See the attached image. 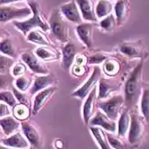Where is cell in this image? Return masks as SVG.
Instances as JSON below:
<instances>
[{
    "label": "cell",
    "instance_id": "obj_7",
    "mask_svg": "<svg viewBox=\"0 0 149 149\" xmlns=\"http://www.w3.org/2000/svg\"><path fill=\"white\" fill-rule=\"evenodd\" d=\"M122 88V82L120 79L112 78H105L102 77L99 80L98 86V101L108 99L115 94H118Z\"/></svg>",
    "mask_w": 149,
    "mask_h": 149
},
{
    "label": "cell",
    "instance_id": "obj_17",
    "mask_svg": "<svg viewBox=\"0 0 149 149\" xmlns=\"http://www.w3.org/2000/svg\"><path fill=\"white\" fill-rule=\"evenodd\" d=\"M57 81L56 77L53 74H42V76H36L34 77V80L33 82L30 91L31 96L34 95L39 93L41 90H44L48 87L52 86V84Z\"/></svg>",
    "mask_w": 149,
    "mask_h": 149
},
{
    "label": "cell",
    "instance_id": "obj_46",
    "mask_svg": "<svg viewBox=\"0 0 149 149\" xmlns=\"http://www.w3.org/2000/svg\"><path fill=\"white\" fill-rule=\"evenodd\" d=\"M0 149H18V148H13V147H8V146H3L2 144H0ZM28 149H34L33 147H30Z\"/></svg>",
    "mask_w": 149,
    "mask_h": 149
},
{
    "label": "cell",
    "instance_id": "obj_18",
    "mask_svg": "<svg viewBox=\"0 0 149 149\" xmlns=\"http://www.w3.org/2000/svg\"><path fill=\"white\" fill-rule=\"evenodd\" d=\"M62 61L61 67L64 70L69 71L74 62V58L77 55V49L74 43L68 41L62 47Z\"/></svg>",
    "mask_w": 149,
    "mask_h": 149
},
{
    "label": "cell",
    "instance_id": "obj_35",
    "mask_svg": "<svg viewBox=\"0 0 149 149\" xmlns=\"http://www.w3.org/2000/svg\"><path fill=\"white\" fill-rule=\"evenodd\" d=\"M0 102L7 104L9 107H11V108L15 107L17 104V101L15 97L13 92L9 90L0 91Z\"/></svg>",
    "mask_w": 149,
    "mask_h": 149
},
{
    "label": "cell",
    "instance_id": "obj_40",
    "mask_svg": "<svg viewBox=\"0 0 149 149\" xmlns=\"http://www.w3.org/2000/svg\"><path fill=\"white\" fill-rule=\"evenodd\" d=\"M109 57H110L109 55H106L102 52L95 53V54L88 58V64H90V65H95V66L100 65V64L103 63Z\"/></svg>",
    "mask_w": 149,
    "mask_h": 149
},
{
    "label": "cell",
    "instance_id": "obj_41",
    "mask_svg": "<svg viewBox=\"0 0 149 149\" xmlns=\"http://www.w3.org/2000/svg\"><path fill=\"white\" fill-rule=\"evenodd\" d=\"M71 72L74 74V77H82L84 74H86L87 70H86V66H77L73 64V66L71 68Z\"/></svg>",
    "mask_w": 149,
    "mask_h": 149
},
{
    "label": "cell",
    "instance_id": "obj_42",
    "mask_svg": "<svg viewBox=\"0 0 149 149\" xmlns=\"http://www.w3.org/2000/svg\"><path fill=\"white\" fill-rule=\"evenodd\" d=\"M12 114V111H11V107L6 103H1L0 102V119L4 118V117L9 116Z\"/></svg>",
    "mask_w": 149,
    "mask_h": 149
},
{
    "label": "cell",
    "instance_id": "obj_25",
    "mask_svg": "<svg viewBox=\"0 0 149 149\" xmlns=\"http://www.w3.org/2000/svg\"><path fill=\"white\" fill-rule=\"evenodd\" d=\"M34 53L41 61H56L60 58V53L58 51L48 46L37 48Z\"/></svg>",
    "mask_w": 149,
    "mask_h": 149
},
{
    "label": "cell",
    "instance_id": "obj_36",
    "mask_svg": "<svg viewBox=\"0 0 149 149\" xmlns=\"http://www.w3.org/2000/svg\"><path fill=\"white\" fill-rule=\"evenodd\" d=\"M14 63L15 59L0 53V74H8Z\"/></svg>",
    "mask_w": 149,
    "mask_h": 149
},
{
    "label": "cell",
    "instance_id": "obj_9",
    "mask_svg": "<svg viewBox=\"0 0 149 149\" xmlns=\"http://www.w3.org/2000/svg\"><path fill=\"white\" fill-rule=\"evenodd\" d=\"M102 74V69L99 66H95L92 74L89 76L87 80H86L84 84H81V86L78 87L77 90H74L72 93L73 97L79 98L81 100L86 99L88 94L91 93V91L97 86L99 83V80L101 78Z\"/></svg>",
    "mask_w": 149,
    "mask_h": 149
},
{
    "label": "cell",
    "instance_id": "obj_14",
    "mask_svg": "<svg viewBox=\"0 0 149 149\" xmlns=\"http://www.w3.org/2000/svg\"><path fill=\"white\" fill-rule=\"evenodd\" d=\"M58 88L57 86H50L40 91L34 95L33 102V110H31L34 115L40 112V111L46 105V103L53 96V94L58 91Z\"/></svg>",
    "mask_w": 149,
    "mask_h": 149
},
{
    "label": "cell",
    "instance_id": "obj_26",
    "mask_svg": "<svg viewBox=\"0 0 149 149\" xmlns=\"http://www.w3.org/2000/svg\"><path fill=\"white\" fill-rule=\"evenodd\" d=\"M139 112L146 122L149 124V84H143L142 93L139 100Z\"/></svg>",
    "mask_w": 149,
    "mask_h": 149
},
{
    "label": "cell",
    "instance_id": "obj_32",
    "mask_svg": "<svg viewBox=\"0 0 149 149\" xmlns=\"http://www.w3.org/2000/svg\"><path fill=\"white\" fill-rule=\"evenodd\" d=\"M99 26L102 31H107V33H113V31H115L117 27H118L115 15L113 14H111L106 17L101 19L99 22Z\"/></svg>",
    "mask_w": 149,
    "mask_h": 149
},
{
    "label": "cell",
    "instance_id": "obj_2",
    "mask_svg": "<svg viewBox=\"0 0 149 149\" xmlns=\"http://www.w3.org/2000/svg\"><path fill=\"white\" fill-rule=\"evenodd\" d=\"M28 6L31 8V12H33L31 17H29V19L24 21H14V26L18 31H20L24 36H27V34L31 31L37 28H40L41 31H45V33L49 31V25L42 19L40 6L36 2V0H30V1H28Z\"/></svg>",
    "mask_w": 149,
    "mask_h": 149
},
{
    "label": "cell",
    "instance_id": "obj_5",
    "mask_svg": "<svg viewBox=\"0 0 149 149\" xmlns=\"http://www.w3.org/2000/svg\"><path fill=\"white\" fill-rule=\"evenodd\" d=\"M97 105L101 111L107 115L110 119L117 120L125 108L124 96L123 94L120 93L115 94L108 99L99 101Z\"/></svg>",
    "mask_w": 149,
    "mask_h": 149
},
{
    "label": "cell",
    "instance_id": "obj_4",
    "mask_svg": "<svg viewBox=\"0 0 149 149\" xmlns=\"http://www.w3.org/2000/svg\"><path fill=\"white\" fill-rule=\"evenodd\" d=\"M49 30L58 41L67 43L68 40V25L59 9H53L49 20Z\"/></svg>",
    "mask_w": 149,
    "mask_h": 149
},
{
    "label": "cell",
    "instance_id": "obj_30",
    "mask_svg": "<svg viewBox=\"0 0 149 149\" xmlns=\"http://www.w3.org/2000/svg\"><path fill=\"white\" fill-rule=\"evenodd\" d=\"M0 53H2L3 55L7 56L13 59L16 58V49L13 43V40L10 38L6 37L0 40Z\"/></svg>",
    "mask_w": 149,
    "mask_h": 149
},
{
    "label": "cell",
    "instance_id": "obj_10",
    "mask_svg": "<svg viewBox=\"0 0 149 149\" xmlns=\"http://www.w3.org/2000/svg\"><path fill=\"white\" fill-rule=\"evenodd\" d=\"M21 129L30 146L34 149H40L42 146V136L36 124L30 120L21 121Z\"/></svg>",
    "mask_w": 149,
    "mask_h": 149
},
{
    "label": "cell",
    "instance_id": "obj_11",
    "mask_svg": "<svg viewBox=\"0 0 149 149\" xmlns=\"http://www.w3.org/2000/svg\"><path fill=\"white\" fill-rule=\"evenodd\" d=\"M23 62L29 68L34 74H49V68L46 67V65L41 61L36 55L34 52L27 51L24 52L21 56Z\"/></svg>",
    "mask_w": 149,
    "mask_h": 149
},
{
    "label": "cell",
    "instance_id": "obj_31",
    "mask_svg": "<svg viewBox=\"0 0 149 149\" xmlns=\"http://www.w3.org/2000/svg\"><path fill=\"white\" fill-rule=\"evenodd\" d=\"M13 116L19 121L27 120L31 114V107L22 103H17L15 107L12 108Z\"/></svg>",
    "mask_w": 149,
    "mask_h": 149
},
{
    "label": "cell",
    "instance_id": "obj_21",
    "mask_svg": "<svg viewBox=\"0 0 149 149\" xmlns=\"http://www.w3.org/2000/svg\"><path fill=\"white\" fill-rule=\"evenodd\" d=\"M130 9V0H116L114 5V15L117 20L118 26L122 25L129 17Z\"/></svg>",
    "mask_w": 149,
    "mask_h": 149
},
{
    "label": "cell",
    "instance_id": "obj_29",
    "mask_svg": "<svg viewBox=\"0 0 149 149\" xmlns=\"http://www.w3.org/2000/svg\"><path fill=\"white\" fill-rule=\"evenodd\" d=\"M114 5L111 0H98L95 4V15L97 19H102L111 15L113 11Z\"/></svg>",
    "mask_w": 149,
    "mask_h": 149
},
{
    "label": "cell",
    "instance_id": "obj_44",
    "mask_svg": "<svg viewBox=\"0 0 149 149\" xmlns=\"http://www.w3.org/2000/svg\"><path fill=\"white\" fill-rule=\"evenodd\" d=\"M19 1H30V0H0V6L3 5H9L12 3H16Z\"/></svg>",
    "mask_w": 149,
    "mask_h": 149
},
{
    "label": "cell",
    "instance_id": "obj_1",
    "mask_svg": "<svg viewBox=\"0 0 149 149\" xmlns=\"http://www.w3.org/2000/svg\"><path fill=\"white\" fill-rule=\"evenodd\" d=\"M143 68L144 60H140L130 73L123 86L125 108L131 110L139 102L143 89Z\"/></svg>",
    "mask_w": 149,
    "mask_h": 149
},
{
    "label": "cell",
    "instance_id": "obj_12",
    "mask_svg": "<svg viewBox=\"0 0 149 149\" xmlns=\"http://www.w3.org/2000/svg\"><path fill=\"white\" fill-rule=\"evenodd\" d=\"M97 95H98V86L94 87L91 93L88 94V96L86 98L83 108H82V116H83V120L86 125L89 124L90 120L93 118L94 113L96 112L95 109H96L97 105Z\"/></svg>",
    "mask_w": 149,
    "mask_h": 149
},
{
    "label": "cell",
    "instance_id": "obj_19",
    "mask_svg": "<svg viewBox=\"0 0 149 149\" xmlns=\"http://www.w3.org/2000/svg\"><path fill=\"white\" fill-rule=\"evenodd\" d=\"M79 8L82 18L88 23H96L97 18L95 15V3L94 0H76Z\"/></svg>",
    "mask_w": 149,
    "mask_h": 149
},
{
    "label": "cell",
    "instance_id": "obj_28",
    "mask_svg": "<svg viewBox=\"0 0 149 149\" xmlns=\"http://www.w3.org/2000/svg\"><path fill=\"white\" fill-rule=\"evenodd\" d=\"M26 37H27V40L31 42V43L38 44L40 46H48V47L52 46L50 40L43 33V31L41 30L34 29L33 31H31Z\"/></svg>",
    "mask_w": 149,
    "mask_h": 149
},
{
    "label": "cell",
    "instance_id": "obj_20",
    "mask_svg": "<svg viewBox=\"0 0 149 149\" xmlns=\"http://www.w3.org/2000/svg\"><path fill=\"white\" fill-rule=\"evenodd\" d=\"M0 144L8 147L18 148V149H28L30 148L29 146H31L28 140L24 136V134L20 131H16L12 135L2 138Z\"/></svg>",
    "mask_w": 149,
    "mask_h": 149
},
{
    "label": "cell",
    "instance_id": "obj_15",
    "mask_svg": "<svg viewBox=\"0 0 149 149\" xmlns=\"http://www.w3.org/2000/svg\"><path fill=\"white\" fill-rule=\"evenodd\" d=\"M62 15L65 17L69 22L74 24H80L83 23V18L79 8L76 3V0H72L71 2L64 4L59 8Z\"/></svg>",
    "mask_w": 149,
    "mask_h": 149
},
{
    "label": "cell",
    "instance_id": "obj_48",
    "mask_svg": "<svg viewBox=\"0 0 149 149\" xmlns=\"http://www.w3.org/2000/svg\"><path fill=\"white\" fill-rule=\"evenodd\" d=\"M1 139H2V137H1V136H0V142H1Z\"/></svg>",
    "mask_w": 149,
    "mask_h": 149
},
{
    "label": "cell",
    "instance_id": "obj_16",
    "mask_svg": "<svg viewBox=\"0 0 149 149\" xmlns=\"http://www.w3.org/2000/svg\"><path fill=\"white\" fill-rule=\"evenodd\" d=\"M93 23H82L78 24L76 28V33L78 39L81 40L82 43L88 49H92L93 47Z\"/></svg>",
    "mask_w": 149,
    "mask_h": 149
},
{
    "label": "cell",
    "instance_id": "obj_13",
    "mask_svg": "<svg viewBox=\"0 0 149 149\" xmlns=\"http://www.w3.org/2000/svg\"><path fill=\"white\" fill-rule=\"evenodd\" d=\"M90 126H96L100 127L102 130H104L107 132L115 133L117 132V122L116 120H113L110 119L102 111H97L93 116V118L90 120L89 124Z\"/></svg>",
    "mask_w": 149,
    "mask_h": 149
},
{
    "label": "cell",
    "instance_id": "obj_8",
    "mask_svg": "<svg viewBox=\"0 0 149 149\" xmlns=\"http://www.w3.org/2000/svg\"><path fill=\"white\" fill-rule=\"evenodd\" d=\"M119 49L123 55L131 58L145 60L148 57V51L141 40L135 41H124L120 44Z\"/></svg>",
    "mask_w": 149,
    "mask_h": 149
},
{
    "label": "cell",
    "instance_id": "obj_37",
    "mask_svg": "<svg viewBox=\"0 0 149 149\" xmlns=\"http://www.w3.org/2000/svg\"><path fill=\"white\" fill-rule=\"evenodd\" d=\"M27 70H28V68L23 61L15 62L11 69H10V74H11L14 77H18L25 74Z\"/></svg>",
    "mask_w": 149,
    "mask_h": 149
},
{
    "label": "cell",
    "instance_id": "obj_27",
    "mask_svg": "<svg viewBox=\"0 0 149 149\" xmlns=\"http://www.w3.org/2000/svg\"><path fill=\"white\" fill-rule=\"evenodd\" d=\"M90 132L94 138V140L98 144L100 149H111L104 130H102L100 127L90 126Z\"/></svg>",
    "mask_w": 149,
    "mask_h": 149
},
{
    "label": "cell",
    "instance_id": "obj_38",
    "mask_svg": "<svg viewBox=\"0 0 149 149\" xmlns=\"http://www.w3.org/2000/svg\"><path fill=\"white\" fill-rule=\"evenodd\" d=\"M12 92L15 95V97L17 101V102L22 103L24 105H27L29 107H31V98H30V93H26V92H22L16 89L15 86L12 87Z\"/></svg>",
    "mask_w": 149,
    "mask_h": 149
},
{
    "label": "cell",
    "instance_id": "obj_23",
    "mask_svg": "<svg viewBox=\"0 0 149 149\" xmlns=\"http://www.w3.org/2000/svg\"><path fill=\"white\" fill-rule=\"evenodd\" d=\"M130 126V110L124 108L117 122V135L125 138L127 136Z\"/></svg>",
    "mask_w": 149,
    "mask_h": 149
},
{
    "label": "cell",
    "instance_id": "obj_6",
    "mask_svg": "<svg viewBox=\"0 0 149 149\" xmlns=\"http://www.w3.org/2000/svg\"><path fill=\"white\" fill-rule=\"evenodd\" d=\"M33 15L29 6L16 7L11 5L0 6V23H7L11 21H19Z\"/></svg>",
    "mask_w": 149,
    "mask_h": 149
},
{
    "label": "cell",
    "instance_id": "obj_49",
    "mask_svg": "<svg viewBox=\"0 0 149 149\" xmlns=\"http://www.w3.org/2000/svg\"><path fill=\"white\" fill-rule=\"evenodd\" d=\"M0 130H1V129H0Z\"/></svg>",
    "mask_w": 149,
    "mask_h": 149
},
{
    "label": "cell",
    "instance_id": "obj_24",
    "mask_svg": "<svg viewBox=\"0 0 149 149\" xmlns=\"http://www.w3.org/2000/svg\"><path fill=\"white\" fill-rule=\"evenodd\" d=\"M19 127H21V121L16 120L12 115L0 119V129L6 136L16 132Z\"/></svg>",
    "mask_w": 149,
    "mask_h": 149
},
{
    "label": "cell",
    "instance_id": "obj_22",
    "mask_svg": "<svg viewBox=\"0 0 149 149\" xmlns=\"http://www.w3.org/2000/svg\"><path fill=\"white\" fill-rule=\"evenodd\" d=\"M121 62L115 58L109 57L102 63V72L110 78L115 77L121 72Z\"/></svg>",
    "mask_w": 149,
    "mask_h": 149
},
{
    "label": "cell",
    "instance_id": "obj_33",
    "mask_svg": "<svg viewBox=\"0 0 149 149\" xmlns=\"http://www.w3.org/2000/svg\"><path fill=\"white\" fill-rule=\"evenodd\" d=\"M106 135H107L108 142L111 149H129L127 145L124 141V138L111 132H107Z\"/></svg>",
    "mask_w": 149,
    "mask_h": 149
},
{
    "label": "cell",
    "instance_id": "obj_34",
    "mask_svg": "<svg viewBox=\"0 0 149 149\" xmlns=\"http://www.w3.org/2000/svg\"><path fill=\"white\" fill-rule=\"evenodd\" d=\"M33 82V81L31 80V77H26L25 74H24V76L15 77V79L14 80V86L19 91L27 92L31 88Z\"/></svg>",
    "mask_w": 149,
    "mask_h": 149
},
{
    "label": "cell",
    "instance_id": "obj_3",
    "mask_svg": "<svg viewBox=\"0 0 149 149\" xmlns=\"http://www.w3.org/2000/svg\"><path fill=\"white\" fill-rule=\"evenodd\" d=\"M146 120L136 108L130 110V126L127 133V142L131 146L138 145L146 134Z\"/></svg>",
    "mask_w": 149,
    "mask_h": 149
},
{
    "label": "cell",
    "instance_id": "obj_39",
    "mask_svg": "<svg viewBox=\"0 0 149 149\" xmlns=\"http://www.w3.org/2000/svg\"><path fill=\"white\" fill-rule=\"evenodd\" d=\"M15 77L11 74H0V91L7 90L14 83Z\"/></svg>",
    "mask_w": 149,
    "mask_h": 149
},
{
    "label": "cell",
    "instance_id": "obj_45",
    "mask_svg": "<svg viewBox=\"0 0 149 149\" xmlns=\"http://www.w3.org/2000/svg\"><path fill=\"white\" fill-rule=\"evenodd\" d=\"M54 146L56 149H63L64 148V142L61 139H56L54 142Z\"/></svg>",
    "mask_w": 149,
    "mask_h": 149
},
{
    "label": "cell",
    "instance_id": "obj_43",
    "mask_svg": "<svg viewBox=\"0 0 149 149\" xmlns=\"http://www.w3.org/2000/svg\"><path fill=\"white\" fill-rule=\"evenodd\" d=\"M88 63V58L84 55V54H78L76 56V58H74V65L77 66H86V64Z\"/></svg>",
    "mask_w": 149,
    "mask_h": 149
},
{
    "label": "cell",
    "instance_id": "obj_47",
    "mask_svg": "<svg viewBox=\"0 0 149 149\" xmlns=\"http://www.w3.org/2000/svg\"><path fill=\"white\" fill-rule=\"evenodd\" d=\"M5 34H6L5 31H4L1 27H0V39H1V37H2V36H4Z\"/></svg>",
    "mask_w": 149,
    "mask_h": 149
}]
</instances>
